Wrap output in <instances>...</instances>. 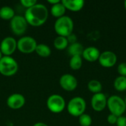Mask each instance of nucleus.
Returning <instances> with one entry per match:
<instances>
[{"instance_id":"f257e3e1","label":"nucleus","mask_w":126,"mask_h":126,"mask_svg":"<svg viewBox=\"0 0 126 126\" xmlns=\"http://www.w3.org/2000/svg\"><path fill=\"white\" fill-rule=\"evenodd\" d=\"M48 16L47 7L43 4L37 3L32 7L26 9L24 17L30 26L40 27L47 21Z\"/></svg>"},{"instance_id":"f03ea898","label":"nucleus","mask_w":126,"mask_h":126,"mask_svg":"<svg viewBox=\"0 0 126 126\" xmlns=\"http://www.w3.org/2000/svg\"><path fill=\"white\" fill-rule=\"evenodd\" d=\"M54 30L59 36L68 37L73 33L74 21L68 16H63L56 19L54 24Z\"/></svg>"},{"instance_id":"7ed1b4c3","label":"nucleus","mask_w":126,"mask_h":126,"mask_svg":"<svg viewBox=\"0 0 126 126\" xmlns=\"http://www.w3.org/2000/svg\"><path fill=\"white\" fill-rule=\"evenodd\" d=\"M107 108L110 114L117 117L123 116L126 111L125 100L118 95H111L107 100Z\"/></svg>"},{"instance_id":"20e7f679","label":"nucleus","mask_w":126,"mask_h":126,"mask_svg":"<svg viewBox=\"0 0 126 126\" xmlns=\"http://www.w3.org/2000/svg\"><path fill=\"white\" fill-rule=\"evenodd\" d=\"M66 109L70 115L75 117H79L86 111V100L81 97H74L68 102Z\"/></svg>"},{"instance_id":"39448f33","label":"nucleus","mask_w":126,"mask_h":126,"mask_svg":"<svg viewBox=\"0 0 126 126\" xmlns=\"http://www.w3.org/2000/svg\"><path fill=\"white\" fill-rule=\"evenodd\" d=\"M18 69V62L12 56H3L0 60V74L10 77L14 75Z\"/></svg>"},{"instance_id":"423d86ee","label":"nucleus","mask_w":126,"mask_h":126,"mask_svg":"<svg viewBox=\"0 0 126 126\" xmlns=\"http://www.w3.org/2000/svg\"><path fill=\"white\" fill-rule=\"evenodd\" d=\"M66 106L65 99L60 94H51L47 100V107L52 113H61L65 109Z\"/></svg>"},{"instance_id":"0eeeda50","label":"nucleus","mask_w":126,"mask_h":126,"mask_svg":"<svg viewBox=\"0 0 126 126\" xmlns=\"http://www.w3.org/2000/svg\"><path fill=\"white\" fill-rule=\"evenodd\" d=\"M38 44L31 36H22L17 41V49L24 54H30L35 51Z\"/></svg>"},{"instance_id":"6e6552de","label":"nucleus","mask_w":126,"mask_h":126,"mask_svg":"<svg viewBox=\"0 0 126 126\" xmlns=\"http://www.w3.org/2000/svg\"><path fill=\"white\" fill-rule=\"evenodd\" d=\"M28 24L23 16L15 15V16L10 20V27L11 31L16 35H22L25 33L27 29Z\"/></svg>"},{"instance_id":"1a4fd4ad","label":"nucleus","mask_w":126,"mask_h":126,"mask_svg":"<svg viewBox=\"0 0 126 126\" xmlns=\"http://www.w3.org/2000/svg\"><path fill=\"white\" fill-rule=\"evenodd\" d=\"M17 49V41L11 36L3 38L0 43V50L3 56H11Z\"/></svg>"},{"instance_id":"9d476101","label":"nucleus","mask_w":126,"mask_h":126,"mask_svg":"<svg viewBox=\"0 0 126 126\" xmlns=\"http://www.w3.org/2000/svg\"><path fill=\"white\" fill-rule=\"evenodd\" d=\"M98 62L100 65L104 68H111L117 63V56L114 52L106 50L103 52H100Z\"/></svg>"},{"instance_id":"9b49d317","label":"nucleus","mask_w":126,"mask_h":126,"mask_svg":"<svg viewBox=\"0 0 126 126\" xmlns=\"http://www.w3.org/2000/svg\"><path fill=\"white\" fill-rule=\"evenodd\" d=\"M59 84L61 87L67 92H72L78 87V80L72 74H64L61 76L59 79Z\"/></svg>"},{"instance_id":"f8f14e48","label":"nucleus","mask_w":126,"mask_h":126,"mask_svg":"<svg viewBox=\"0 0 126 126\" xmlns=\"http://www.w3.org/2000/svg\"><path fill=\"white\" fill-rule=\"evenodd\" d=\"M107 97L103 93H97L94 94L91 98V106L94 111L100 112L103 111L107 107Z\"/></svg>"},{"instance_id":"ddd939ff","label":"nucleus","mask_w":126,"mask_h":126,"mask_svg":"<svg viewBox=\"0 0 126 126\" xmlns=\"http://www.w3.org/2000/svg\"><path fill=\"white\" fill-rule=\"evenodd\" d=\"M25 102V97L20 93H13L10 94L6 100L7 106L10 109L14 110L21 109L24 106Z\"/></svg>"},{"instance_id":"4468645a","label":"nucleus","mask_w":126,"mask_h":126,"mask_svg":"<svg viewBox=\"0 0 126 126\" xmlns=\"http://www.w3.org/2000/svg\"><path fill=\"white\" fill-rule=\"evenodd\" d=\"M100 55V52L97 47L94 46H90L86 48H84V50L81 56L86 61L95 62L98 61Z\"/></svg>"},{"instance_id":"2eb2a0df","label":"nucleus","mask_w":126,"mask_h":126,"mask_svg":"<svg viewBox=\"0 0 126 126\" xmlns=\"http://www.w3.org/2000/svg\"><path fill=\"white\" fill-rule=\"evenodd\" d=\"M61 2L66 10L73 12L80 11L85 4L83 0H62Z\"/></svg>"},{"instance_id":"dca6fc26","label":"nucleus","mask_w":126,"mask_h":126,"mask_svg":"<svg viewBox=\"0 0 126 126\" xmlns=\"http://www.w3.org/2000/svg\"><path fill=\"white\" fill-rule=\"evenodd\" d=\"M66 10V9L65 8V7L62 4V2L60 1L54 5H52V7L50 8V13L52 16L58 18H61V17L65 16Z\"/></svg>"},{"instance_id":"f3484780","label":"nucleus","mask_w":126,"mask_h":126,"mask_svg":"<svg viewBox=\"0 0 126 126\" xmlns=\"http://www.w3.org/2000/svg\"><path fill=\"white\" fill-rule=\"evenodd\" d=\"M68 53L69 55L75 56V55H82V53L84 50L83 46L79 43V42H75L74 44H71L68 46L67 47Z\"/></svg>"},{"instance_id":"a211bd4d","label":"nucleus","mask_w":126,"mask_h":126,"mask_svg":"<svg viewBox=\"0 0 126 126\" xmlns=\"http://www.w3.org/2000/svg\"><path fill=\"white\" fill-rule=\"evenodd\" d=\"M15 16L14 10L10 6H3L0 8V18L3 20H11Z\"/></svg>"},{"instance_id":"6ab92c4d","label":"nucleus","mask_w":126,"mask_h":126,"mask_svg":"<svg viewBox=\"0 0 126 126\" xmlns=\"http://www.w3.org/2000/svg\"><path fill=\"white\" fill-rule=\"evenodd\" d=\"M35 52L40 57L47 58L51 55L52 50H51L50 47L45 44H38Z\"/></svg>"},{"instance_id":"aec40b11","label":"nucleus","mask_w":126,"mask_h":126,"mask_svg":"<svg viewBox=\"0 0 126 126\" xmlns=\"http://www.w3.org/2000/svg\"><path fill=\"white\" fill-rule=\"evenodd\" d=\"M54 47L58 50H63L69 46V42L66 37L58 35L53 41Z\"/></svg>"},{"instance_id":"412c9836","label":"nucleus","mask_w":126,"mask_h":126,"mask_svg":"<svg viewBox=\"0 0 126 126\" xmlns=\"http://www.w3.org/2000/svg\"><path fill=\"white\" fill-rule=\"evenodd\" d=\"M114 88L118 92L126 91V77L119 75L114 80Z\"/></svg>"},{"instance_id":"4be33fe9","label":"nucleus","mask_w":126,"mask_h":126,"mask_svg":"<svg viewBox=\"0 0 126 126\" xmlns=\"http://www.w3.org/2000/svg\"><path fill=\"white\" fill-rule=\"evenodd\" d=\"M87 87H88V89L93 94L100 93L102 92V89H103V85L101 82L97 80H89L87 84Z\"/></svg>"},{"instance_id":"5701e85b","label":"nucleus","mask_w":126,"mask_h":126,"mask_svg":"<svg viewBox=\"0 0 126 126\" xmlns=\"http://www.w3.org/2000/svg\"><path fill=\"white\" fill-rule=\"evenodd\" d=\"M83 58L80 55L72 56L69 60V67L73 70H78L82 67Z\"/></svg>"},{"instance_id":"b1692460","label":"nucleus","mask_w":126,"mask_h":126,"mask_svg":"<svg viewBox=\"0 0 126 126\" xmlns=\"http://www.w3.org/2000/svg\"><path fill=\"white\" fill-rule=\"evenodd\" d=\"M78 123L80 126H91L92 124V118L88 114H83L78 117Z\"/></svg>"},{"instance_id":"393cba45","label":"nucleus","mask_w":126,"mask_h":126,"mask_svg":"<svg viewBox=\"0 0 126 126\" xmlns=\"http://www.w3.org/2000/svg\"><path fill=\"white\" fill-rule=\"evenodd\" d=\"M117 72L120 76L126 77V62L120 63L117 66Z\"/></svg>"},{"instance_id":"a878e982","label":"nucleus","mask_w":126,"mask_h":126,"mask_svg":"<svg viewBox=\"0 0 126 126\" xmlns=\"http://www.w3.org/2000/svg\"><path fill=\"white\" fill-rule=\"evenodd\" d=\"M20 3L23 7L27 9V8L32 7L35 4H37V1L36 0H21Z\"/></svg>"},{"instance_id":"bb28decb","label":"nucleus","mask_w":126,"mask_h":126,"mask_svg":"<svg viewBox=\"0 0 126 126\" xmlns=\"http://www.w3.org/2000/svg\"><path fill=\"white\" fill-rule=\"evenodd\" d=\"M117 118H118V117H117V116H115V115H114V114H109L108 117H107V122H108L109 124H111V125H114V124L117 123Z\"/></svg>"},{"instance_id":"cd10ccee","label":"nucleus","mask_w":126,"mask_h":126,"mask_svg":"<svg viewBox=\"0 0 126 126\" xmlns=\"http://www.w3.org/2000/svg\"><path fill=\"white\" fill-rule=\"evenodd\" d=\"M116 125H117V126H126V116H123H123L118 117Z\"/></svg>"},{"instance_id":"c85d7f7f","label":"nucleus","mask_w":126,"mask_h":126,"mask_svg":"<svg viewBox=\"0 0 126 126\" xmlns=\"http://www.w3.org/2000/svg\"><path fill=\"white\" fill-rule=\"evenodd\" d=\"M66 38H67V40H68L69 44H74V43H75V42H78V41H77L78 38H77L76 35L74 34V33H72L71 35H69L68 37H66Z\"/></svg>"},{"instance_id":"c756f323","label":"nucleus","mask_w":126,"mask_h":126,"mask_svg":"<svg viewBox=\"0 0 126 126\" xmlns=\"http://www.w3.org/2000/svg\"><path fill=\"white\" fill-rule=\"evenodd\" d=\"M60 1H59V0H47V2L49 4H51L52 5H54V4H57V3H58Z\"/></svg>"},{"instance_id":"7c9ffc66","label":"nucleus","mask_w":126,"mask_h":126,"mask_svg":"<svg viewBox=\"0 0 126 126\" xmlns=\"http://www.w3.org/2000/svg\"><path fill=\"white\" fill-rule=\"evenodd\" d=\"M32 126H49L47 124L44 123H41V122H38V123H36L35 124H33Z\"/></svg>"},{"instance_id":"2f4dec72","label":"nucleus","mask_w":126,"mask_h":126,"mask_svg":"<svg viewBox=\"0 0 126 126\" xmlns=\"http://www.w3.org/2000/svg\"><path fill=\"white\" fill-rule=\"evenodd\" d=\"M2 57H3V55H2V53H1V50H0V60L1 59Z\"/></svg>"},{"instance_id":"473e14b6","label":"nucleus","mask_w":126,"mask_h":126,"mask_svg":"<svg viewBox=\"0 0 126 126\" xmlns=\"http://www.w3.org/2000/svg\"><path fill=\"white\" fill-rule=\"evenodd\" d=\"M124 7H125V10L126 11V0L124 1Z\"/></svg>"},{"instance_id":"72a5a7b5","label":"nucleus","mask_w":126,"mask_h":126,"mask_svg":"<svg viewBox=\"0 0 126 126\" xmlns=\"http://www.w3.org/2000/svg\"><path fill=\"white\" fill-rule=\"evenodd\" d=\"M125 103H126V98H125Z\"/></svg>"}]
</instances>
